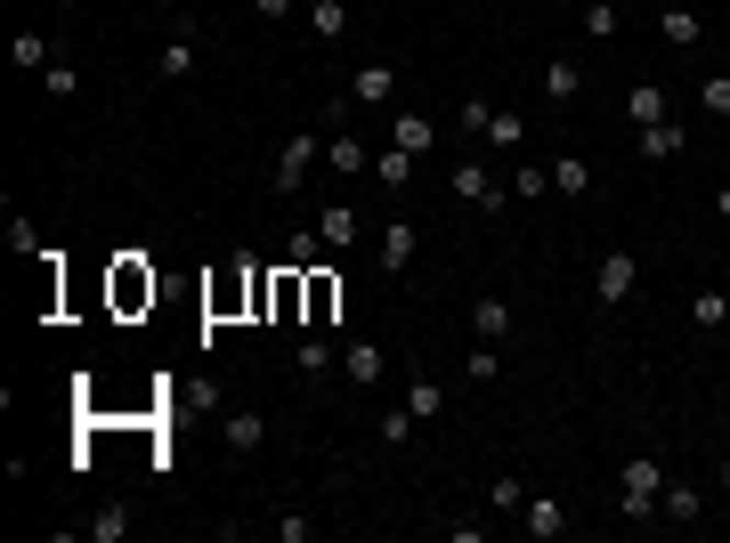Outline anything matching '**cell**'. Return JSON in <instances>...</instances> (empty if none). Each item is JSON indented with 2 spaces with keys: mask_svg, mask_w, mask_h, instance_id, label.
I'll return each mask as SVG.
<instances>
[{
  "mask_svg": "<svg viewBox=\"0 0 730 543\" xmlns=\"http://www.w3.org/2000/svg\"><path fill=\"white\" fill-rule=\"evenodd\" d=\"M658 495H665V463H658V454H633L625 478H617V511L633 519V528H650V519H658Z\"/></svg>",
  "mask_w": 730,
  "mask_h": 543,
  "instance_id": "1",
  "label": "cell"
},
{
  "mask_svg": "<svg viewBox=\"0 0 730 543\" xmlns=\"http://www.w3.org/2000/svg\"><path fill=\"white\" fill-rule=\"evenodd\" d=\"M447 195H463L471 212H504V203H512V186L495 179V171H487V162H479V155H463V162H454V171H447Z\"/></svg>",
  "mask_w": 730,
  "mask_h": 543,
  "instance_id": "2",
  "label": "cell"
},
{
  "mask_svg": "<svg viewBox=\"0 0 730 543\" xmlns=\"http://www.w3.org/2000/svg\"><path fill=\"white\" fill-rule=\"evenodd\" d=\"M317 162H325V138H317V131H292V138L277 146V195H301V179L317 171Z\"/></svg>",
  "mask_w": 730,
  "mask_h": 543,
  "instance_id": "3",
  "label": "cell"
},
{
  "mask_svg": "<svg viewBox=\"0 0 730 543\" xmlns=\"http://www.w3.org/2000/svg\"><path fill=\"white\" fill-rule=\"evenodd\" d=\"M633 284H641V260L633 252H600V308H625V301H633Z\"/></svg>",
  "mask_w": 730,
  "mask_h": 543,
  "instance_id": "4",
  "label": "cell"
},
{
  "mask_svg": "<svg viewBox=\"0 0 730 543\" xmlns=\"http://www.w3.org/2000/svg\"><path fill=\"white\" fill-rule=\"evenodd\" d=\"M373 260H382V276H406V268H414V219H382Z\"/></svg>",
  "mask_w": 730,
  "mask_h": 543,
  "instance_id": "5",
  "label": "cell"
},
{
  "mask_svg": "<svg viewBox=\"0 0 730 543\" xmlns=\"http://www.w3.org/2000/svg\"><path fill=\"white\" fill-rule=\"evenodd\" d=\"M220 438H227V454H260V446H268V414H260V406H227Z\"/></svg>",
  "mask_w": 730,
  "mask_h": 543,
  "instance_id": "6",
  "label": "cell"
},
{
  "mask_svg": "<svg viewBox=\"0 0 730 543\" xmlns=\"http://www.w3.org/2000/svg\"><path fill=\"white\" fill-rule=\"evenodd\" d=\"M382 373H390L382 341H341V382H349V389H373Z\"/></svg>",
  "mask_w": 730,
  "mask_h": 543,
  "instance_id": "7",
  "label": "cell"
},
{
  "mask_svg": "<svg viewBox=\"0 0 730 543\" xmlns=\"http://www.w3.org/2000/svg\"><path fill=\"white\" fill-rule=\"evenodd\" d=\"M349 98H358V106H390V98H398V66H390V57L358 66V73H349Z\"/></svg>",
  "mask_w": 730,
  "mask_h": 543,
  "instance_id": "8",
  "label": "cell"
},
{
  "mask_svg": "<svg viewBox=\"0 0 730 543\" xmlns=\"http://www.w3.org/2000/svg\"><path fill=\"white\" fill-rule=\"evenodd\" d=\"M333 365H341V349H333V332H317V325H308V332H301V349H292V373H301V382H325Z\"/></svg>",
  "mask_w": 730,
  "mask_h": 543,
  "instance_id": "9",
  "label": "cell"
},
{
  "mask_svg": "<svg viewBox=\"0 0 730 543\" xmlns=\"http://www.w3.org/2000/svg\"><path fill=\"white\" fill-rule=\"evenodd\" d=\"M301 308H308V325L325 332L333 317H341V276H333V268H308V301Z\"/></svg>",
  "mask_w": 730,
  "mask_h": 543,
  "instance_id": "10",
  "label": "cell"
},
{
  "mask_svg": "<svg viewBox=\"0 0 730 543\" xmlns=\"http://www.w3.org/2000/svg\"><path fill=\"white\" fill-rule=\"evenodd\" d=\"M519 528H528L536 543H560V535H569V511H560L552 495H528V504H519Z\"/></svg>",
  "mask_w": 730,
  "mask_h": 543,
  "instance_id": "11",
  "label": "cell"
},
{
  "mask_svg": "<svg viewBox=\"0 0 730 543\" xmlns=\"http://www.w3.org/2000/svg\"><path fill=\"white\" fill-rule=\"evenodd\" d=\"M390 146H406V155L423 162L430 146H438V122H430V114H414V106H406V114H390Z\"/></svg>",
  "mask_w": 730,
  "mask_h": 543,
  "instance_id": "12",
  "label": "cell"
},
{
  "mask_svg": "<svg viewBox=\"0 0 730 543\" xmlns=\"http://www.w3.org/2000/svg\"><path fill=\"white\" fill-rule=\"evenodd\" d=\"M504 332H512V301L504 292H479L471 301V341H504Z\"/></svg>",
  "mask_w": 730,
  "mask_h": 543,
  "instance_id": "13",
  "label": "cell"
},
{
  "mask_svg": "<svg viewBox=\"0 0 730 543\" xmlns=\"http://www.w3.org/2000/svg\"><path fill=\"white\" fill-rule=\"evenodd\" d=\"M317 236H325V252H349V244L366 236V219L349 212V203H325V212H317Z\"/></svg>",
  "mask_w": 730,
  "mask_h": 543,
  "instance_id": "14",
  "label": "cell"
},
{
  "mask_svg": "<svg viewBox=\"0 0 730 543\" xmlns=\"http://www.w3.org/2000/svg\"><path fill=\"white\" fill-rule=\"evenodd\" d=\"M146 301H155V268H146V260H122V268H114V308H146Z\"/></svg>",
  "mask_w": 730,
  "mask_h": 543,
  "instance_id": "15",
  "label": "cell"
},
{
  "mask_svg": "<svg viewBox=\"0 0 730 543\" xmlns=\"http://www.w3.org/2000/svg\"><path fill=\"white\" fill-rule=\"evenodd\" d=\"M658 25H665V41H674V49H698V41H706L698 9H682V0H658Z\"/></svg>",
  "mask_w": 730,
  "mask_h": 543,
  "instance_id": "16",
  "label": "cell"
},
{
  "mask_svg": "<svg viewBox=\"0 0 730 543\" xmlns=\"http://www.w3.org/2000/svg\"><path fill=\"white\" fill-rule=\"evenodd\" d=\"M576 90H584L576 57H544V98H552V106H576Z\"/></svg>",
  "mask_w": 730,
  "mask_h": 543,
  "instance_id": "17",
  "label": "cell"
},
{
  "mask_svg": "<svg viewBox=\"0 0 730 543\" xmlns=\"http://www.w3.org/2000/svg\"><path fill=\"white\" fill-rule=\"evenodd\" d=\"M325 171H333V179H358V171H373V155L341 131V138H325Z\"/></svg>",
  "mask_w": 730,
  "mask_h": 543,
  "instance_id": "18",
  "label": "cell"
},
{
  "mask_svg": "<svg viewBox=\"0 0 730 543\" xmlns=\"http://www.w3.org/2000/svg\"><path fill=\"white\" fill-rule=\"evenodd\" d=\"M698 511H706V495L690 487V478H674V487H665V495H658V519H674V528H690V519H698Z\"/></svg>",
  "mask_w": 730,
  "mask_h": 543,
  "instance_id": "19",
  "label": "cell"
},
{
  "mask_svg": "<svg viewBox=\"0 0 730 543\" xmlns=\"http://www.w3.org/2000/svg\"><path fill=\"white\" fill-rule=\"evenodd\" d=\"M187 73H195V41L171 33V41L155 49V81H187Z\"/></svg>",
  "mask_w": 730,
  "mask_h": 543,
  "instance_id": "20",
  "label": "cell"
},
{
  "mask_svg": "<svg viewBox=\"0 0 730 543\" xmlns=\"http://www.w3.org/2000/svg\"><path fill=\"white\" fill-rule=\"evenodd\" d=\"M690 325H698V332L730 325V292H722V284H698V292H690Z\"/></svg>",
  "mask_w": 730,
  "mask_h": 543,
  "instance_id": "21",
  "label": "cell"
},
{
  "mask_svg": "<svg viewBox=\"0 0 730 543\" xmlns=\"http://www.w3.org/2000/svg\"><path fill=\"white\" fill-rule=\"evenodd\" d=\"M625 114H633V131L665 122V90H658V81H633V90H625Z\"/></svg>",
  "mask_w": 730,
  "mask_h": 543,
  "instance_id": "22",
  "label": "cell"
},
{
  "mask_svg": "<svg viewBox=\"0 0 730 543\" xmlns=\"http://www.w3.org/2000/svg\"><path fill=\"white\" fill-rule=\"evenodd\" d=\"M406 414H414V422H438V414H447V389L414 373V382H406Z\"/></svg>",
  "mask_w": 730,
  "mask_h": 543,
  "instance_id": "23",
  "label": "cell"
},
{
  "mask_svg": "<svg viewBox=\"0 0 730 543\" xmlns=\"http://www.w3.org/2000/svg\"><path fill=\"white\" fill-rule=\"evenodd\" d=\"M633 146H641L650 162H674V155H682V131H674V114H665V122H650V131H641Z\"/></svg>",
  "mask_w": 730,
  "mask_h": 543,
  "instance_id": "24",
  "label": "cell"
},
{
  "mask_svg": "<svg viewBox=\"0 0 730 543\" xmlns=\"http://www.w3.org/2000/svg\"><path fill=\"white\" fill-rule=\"evenodd\" d=\"M308 33H317V41H341V33H349V9H341V0H308Z\"/></svg>",
  "mask_w": 730,
  "mask_h": 543,
  "instance_id": "25",
  "label": "cell"
},
{
  "mask_svg": "<svg viewBox=\"0 0 730 543\" xmlns=\"http://www.w3.org/2000/svg\"><path fill=\"white\" fill-rule=\"evenodd\" d=\"M593 171H584V155H552V195H584Z\"/></svg>",
  "mask_w": 730,
  "mask_h": 543,
  "instance_id": "26",
  "label": "cell"
},
{
  "mask_svg": "<svg viewBox=\"0 0 730 543\" xmlns=\"http://www.w3.org/2000/svg\"><path fill=\"white\" fill-rule=\"evenodd\" d=\"M487 146H528V114H519V106H495V122H487Z\"/></svg>",
  "mask_w": 730,
  "mask_h": 543,
  "instance_id": "27",
  "label": "cell"
},
{
  "mask_svg": "<svg viewBox=\"0 0 730 543\" xmlns=\"http://www.w3.org/2000/svg\"><path fill=\"white\" fill-rule=\"evenodd\" d=\"M131 535V504H106V511H90V543H122Z\"/></svg>",
  "mask_w": 730,
  "mask_h": 543,
  "instance_id": "28",
  "label": "cell"
},
{
  "mask_svg": "<svg viewBox=\"0 0 730 543\" xmlns=\"http://www.w3.org/2000/svg\"><path fill=\"white\" fill-rule=\"evenodd\" d=\"M317 252H325V236H317V227H292V244H284V268H325Z\"/></svg>",
  "mask_w": 730,
  "mask_h": 543,
  "instance_id": "29",
  "label": "cell"
},
{
  "mask_svg": "<svg viewBox=\"0 0 730 543\" xmlns=\"http://www.w3.org/2000/svg\"><path fill=\"white\" fill-rule=\"evenodd\" d=\"M373 179H382V186H406V179H414V155H406V146H382V155H373Z\"/></svg>",
  "mask_w": 730,
  "mask_h": 543,
  "instance_id": "30",
  "label": "cell"
},
{
  "mask_svg": "<svg viewBox=\"0 0 730 543\" xmlns=\"http://www.w3.org/2000/svg\"><path fill=\"white\" fill-rule=\"evenodd\" d=\"M41 90H49L57 106H74V98H81V73H74V66H41Z\"/></svg>",
  "mask_w": 730,
  "mask_h": 543,
  "instance_id": "31",
  "label": "cell"
},
{
  "mask_svg": "<svg viewBox=\"0 0 730 543\" xmlns=\"http://www.w3.org/2000/svg\"><path fill=\"white\" fill-rule=\"evenodd\" d=\"M512 195H552V162H519V171H512Z\"/></svg>",
  "mask_w": 730,
  "mask_h": 543,
  "instance_id": "32",
  "label": "cell"
},
{
  "mask_svg": "<svg viewBox=\"0 0 730 543\" xmlns=\"http://www.w3.org/2000/svg\"><path fill=\"white\" fill-rule=\"evenodd\" d=\"M9 252H16V260H49V252H41V227H33V219H9Z\"/></svg>",
  "mask_w": 730,
  "mask_h": 543,
  "instance_id": "33",
  "label": "cell"
},
{
  "mask_svg": "<svg viewBox=\"0 0 730 543\" xmlns=\"http://www.w3.org/2000/svg\"><path fill=\"white\" fill-rule=\"evenodd\" d=\"M16 66H57V57H49V33H16Z\"/></svg>",
  "mask_w": 730,
  "mask_h": 543,
  "instance_id": "34",
  "label": "cell"
},
{
  "mask_svg": "<svg viewBox=\"0 0 730 543\" xmlns=\"http://www.w3.org/2000/svg\"><path fill=\"white\" fill-rule=\"evenodd\" d=\"M414 430H423V422H414V414H406V406H390V414H382V446H406V438H414Z\"/></svg>",
  "mask_w": 730,
  "mask_h": 543,
  "instance_id": "35",
  "label": "cell"
},
{
  "mask_svg": "<svg viewBox=\"0 0 730 543\" xmlns=\"http://www.w3.org/2000/svg\"><path fill=\"white\" fill-rule=\"evenodd\" d=\"M698 106H706V114H730V73H706V81H698Z\"/></svg>",
  "mask_w": 730,
  "mask_h": 543,
  "instance_id": "36",
  "label": "cell"
},
{
  "mask_svg": "<svg viewBox=\"0 0 730 543\" xmlns=\"http://www.w3.org/2000/svg\"><path fill=\"white\" fill-rule=\"evenodd\" d=\"M584 33L609 41V33H617V0H593V9H584Z\"/></svg>",
  "mask_w": 730,
  "mask_h": 543,
  "instance_id": "37",
  "label": "cell"
},
{
  "mask_svg": "<svg viewBox=\"0 0 730 543\" xmlns=\"http://www.w3.org/2000/svg\"><path fill=\"white\" fill-rule=\"evenodd\" d=\"M487 504H495V511H519V504H528V487H519V478L504 471V478H495V487H487Z\"/></svg>",
  "mask_w": 730,
  "mask_h": 543,
  "instance_id": "38",
  "label": "cell"
},
{
  "mask_svg": "<svg viewBox=\"0 0 730 543\" xmlns=\"http://www.w3.org/2000/svg\"><path fill=\"white\" fill-rule=\"evenodd\" d=\"M495 382V341H471V389Z\"/></svg>",
  "mask_w": 730,
  "mask_h": 543,
  "instance_id": "39",
  "label": "cell"
},
{
  "mask_svg": "<svg viewBox=\"0 0 730 543\" xmlns=\"http://www.w3.org/2000/svg\"><path fill=\"white\" fill-rule=\"evenodd\" d=\"M487 122H495L487 98H463V131H471V138H487Z\"/></svg>",
  "mask_w": 730,
  "mask_h": 543,
  "instance_id": "40",
  "label": "cell"
},
{
  "mask_svg": "<svg viewBox=\"0 0 730 543\" xmlns=\"http://www.w3.org/2000/svg\"><path fill=\"white\" fill-rule=\"evenodd\" d=\"M308 535H317V519H301V511L277 519V543H308Z\"/></svg>",
  "mask_w": 730,
  "mask_h": 543,
  "instance_id": "41",
  "label": "cell"
},
{
  "mask_svg": "<svg viewBox=\"0 0 730 543\" xmlns=\"http://www.w3.org/2000/svg\"><path fill=\"white\" fill-rule=\"evenodd\" d=\"M252 16H260V25H284V16H292V0H252Z\"/></svg>",
  "mask_w": 730,
  "mask_h": 543,
  "instance_id": "42",
  "label": "cell"
},
{
  "mask_svg": "<svg viewBox=\"0 0 730 543\" xmlns=\"http://www.w3.org/2000/svg\"><path fill=\"white\" fill-rule=\"evenodd\" d=\"M715 219L730 227V186H715Z\"/></svg>",
  "mask_w": 730,
  "mask_h": 543,
  "instance_id": "43",
  "label": "cell"
},
{
  "mask_svg": "<svg viewBox=\"0 0 730 543\" xmlns=\"http://www.w3.org/2000/svg\"><path fill=\"white\" fill-rule=\"evenodd\" d=\"M715 478H722V487H730V454H722V463H715Z\"/></svg>",
  "mask_w": 730,
  "mask_h": 543,
  "instance_id": "44",
  "label": "cell"
},
{
  "mask_svg": "<svg viewBox=\"0 0 730 543\" xmlns=\"http://www.w3.org/2000/svg\"><path fill=\"white\" fill-rule=\"evenodd\" d=\"M146 9H179V0H146Z\"/></svg>",
  "mask_w": 730,
  "mask_h": 543,
  "instance_id": "45",
  "label": "cell"
}]
</instances>
